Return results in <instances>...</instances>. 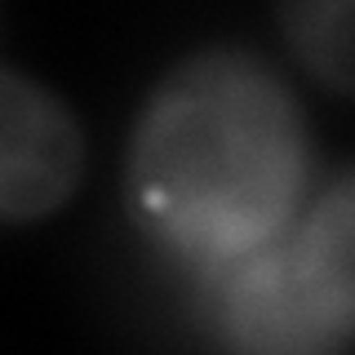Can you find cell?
Instances as JSON below:
<instances>
[{"instance_id":"277c9868","label":"cell","mask_w":355,"mask_h":355,"mask_svg":"<svg viewBox=\"0 0 355 355\" xmlns=\"http://www.w3.org/2000/svg\"><path fill=\"white\" fill-rule=\"evenodd\" d=\"M288 240L324 311L355 333V164L311 191L306 209L288 227Z\"/></svg>"},{"instance_id":"5b68a950","label":"cell","mask_w":355,"mask_h":355,"mask_svg":"<svg viewBox=\"0 0 355 355\" xmlns=\"http://www.w3.org/2000/svg\"><path fill=\"white\" fill-rule=\"evenodd\" d=\"M280 40L315 85L355 98V0H293L275 5Z\"/></svg>"},{"instance_id":"3957f363","label":"cell","mask_w":355,"mask_h":355,"mask_svg":"<svg viewBox=\"0 0 355 355\" xmlns=\"http://www.w3.org/2000/svg\"><path fill=\"white\" fill-rule=\"evenodd\" d=\"M89 164L80 116L44 80L0 62V218L27 227L58 214Z\"/></svg>"},{"instance_id":"6da1fadb","label":"cell","mask_w":355,"mask_h":355,"mask_svg":"<svg viewBox=\"0 0 355 355\" xmlns=\"http://www.w3.org/2000/svg\"><path fill=\"white\" fill-rule=\"evenodd\" d=\"M311 120L284 67L240 40L182 53L142 98L125 209L169 262L205 271L280 240L311 200Z\"/></svg>"},{"instance_id":"7a4b0ae2","label":"cell","mask_w":355,"mask_h":355,"mask_svg":"<svg viewBox=\"0 0 355 355\" xmlns=\"http://www.w3.org/2000/svg\"><path fill=\"white\" fill-rule=\"evenodd\" d=\"M191 315L218 355H351L355 347V333L342 329L306 284L288 231L196 271Z\"/></svg>"}]
</instances>
